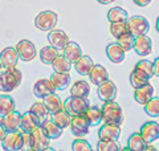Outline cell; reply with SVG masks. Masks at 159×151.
<instances>
[{
  "label": "cell",
  "instance_id": "cell-53",
  "mask_svg": "<svg viewBox=\"0 0 159 151\" xmlns=\"http://www.w3.org/2000/svg\"><path fill=\"white\" fill-rule=\"evenodd\" d=\"M0 69H3V66H2V60H0Z\"/></svg>",
  "mask_w": 159,
  "mask_h": 151
},
{
  "label": "cell",
  "instance_id": "cell-9",
  "mask_svg": "<svg viewBox=\"0 0 159 151\" xmlns=\"http://www.w3.org/2000/svg\"><path fill=\"white\" fill-rule=\"evenodd\" d=\"M69 127H70V131L74 137L82 138L89 133L90 125H89V122L86 121L85 115H73Z\"/></svg>",
  "mask_w": 159,
  "mask_h": 151
},
{
  "label": "cell",
  "instance_id": "cell-5",
  "mask_svg": "<svg viewBox=\"0 0 159 151\" xmlns=\"http://www.w3.org/2000/svg\"><path fill=\"white\" fill-rule=\"evenodd\" d=\"M57 13L53 12V11H43L40 12L36 19H34V25L36 28L40 29V31H44V32H51L52 29H54L57 24Z\"/></svg>",
  "mask_w": 159,
  "mask_h": 151
},
{
  "label": "cell",
  "instance_id": "cell-31",
  "mask_svg": "<svg viewBox=\"0 0 159 151\" xmlns=\"http://www.w3.org/2000/svg\"><path fill=\"white\" fill-rule=\"evenodd\" d=\"M84 115L90 126H98L102 122V110L97 106H89Z\"/></svg>",
  "mask_w": 159,
  "mask_h": 151
},
{
  "label": "cell",
  "instance_id": "cell-2",
  "mask_svg": "<svg viewBox=\"0 0 159 151\" xmlns=\"http://www.w3.org/2000/svg\"><path fill=\"white\" fill-rule=\"evenodd\" d=\"M102 122L109 125L121 126L123 122V112L122 108L117 102L110 101V102H103L102 105Z\"/></svg>",
  "mask_w": 159,
  "mask_h": 151
},
{
  "label": "cell",
  "instance_id": "cell-11",
  "mask_svg": "<svg viewBox=\"0 0 159 151\" xmlns=\"http://www.w3.org/2000/svg\"><path fill=\"white\" fill-rule=\"evenodd\" d=\"M117 86L116 84L110 80H107L103 84L98 85V89H97V94L98 97L101 98V101L103 102H110V101H114L117 97Z\"/></svg>",
  "mask_w": 159,
  "mask_h": 151
},
{
  "label": "cell",
  "instance_id": "cell-25",
  "mask_svg": "<svg viewBox=\"0 0 159 151\" xmlns=\"http://www.w3.org/2000/svg\"><path fill=\"white\" fill-rule=\"evenodd\" d=\"M134 72L138 73L139 76H142V77L150 80L154 76V64L151 61H148V60H141V61H138L135 64Z\"/></svg>",
  "mask_w": 159,
  "mask_h": 151
},
{
  "label": "cell",
  "instance_id": "cell-4",
  "mask_svg": "<svg viewBox=\"0 0 159 151\" xmlns=\"http://www.w3.org/2000/svg\"><path fill=\"white\" fill-rule=\"evenodd\" d=\"M129 33H131L134 37L146 34L150 29V23L145 16H129L126 20Z\"/></svg>",
  "mask_w": 159,
  "mask_h": 151
},
{
  "label": "cell",
  "instance_id": "cell-13",
  "mask_svg": "<svg viewBox=\"0 0 159 151\" xmlns=\"http://www.w3.org/2000/svg\"><path fill=\"white\" fill-rule=\"evenodd\" d=\"M48 43H49V45H52V47L56 48L57 50H64V48H65L66 44L69 43V37L61 29H52V31L48 33Z\"/></svg>",
  "mask_w": 159,
  "mask_h": 151
},
{
  "label": "cell",
  "instance_id": "cell-36",
  "mask_svg": "<svg viewBox=\"0 0 159 151\" xmlns=\"http://www.w3.org/2000/svg\"><path fill=\"white\" fill-rule=\"evenodd\" d=\"M129 19V13L126 9H123L121 7H114L111 9H109L107 12V20L110 23H119V21H126Z\"/></svg>",
  "mask_w": 159,
  "mask_h": 151
},
{
  "label": "cell",
  "instance_id": "cell-32",
  "mask_svg": "<svg viewBox=\"0 0 159 151\" xmlns=\"http://www.w3.org/2000/svg\"><path fill=\"white\" fill-rule=\"evenodd\" d=\"M52 66L54 69V72L57 73H70L72 64L69 62V60L64 54H58L52 62Z\"/></svg>",
  "mask_w": 159,
  "mask_h": 151
},
{
  "label": "cell",
  "instance_id": "cell-30",
  "mask_svg": "<svg viewBox=\"0 0 159 151\" xmlns=\"http://www.w3.org/2000/svg\"><path fill=\"white\" fill-rule=\"evenodd\" d=\"M15 112V101L11 95L2 94L0 95V118L6 117L7 114Z\"/></svg>",
  "mask_w": 159,
  "mask_h": 151
},
{
  "label": "cell",
  "instance_id": "cell-51",
  "mask_svg": "<svg viewBox=\"0 0 159 151\" xmlns=\"http://www.w3.org/2000/svg\"><path fill=\"white\" fill-rule=\"evenodd\" d=\"M23 151H36V150H33V149H31V147H28V149H24Z\"/></svg>",
  "mask_w": 159,
  "mask_h": 151
},
{
  "label": "cell",
  "instance_id": "cell-14",
  "mask_svg": "<svg viewBox=\"0 0 159 151\" xmlns=\"http://www.w3.org/2000/svg\"><path fill=\"white\" fill-rule=\"evenodd\" d=\"M53 93H56V88L53 86V84L51 81V78H41L34 84L33 86V94L36 95L37 98L44 99L48 95H51Z\"/></svg>",
  "mask_w": 159,
  "mask_h": 151
},
{
  "label": "cell",
  "instance_id": "cell-20",
  "mask_svg": "<svg viewBox=\"0 0 159 151\" xmlns=\"http://www.w3.org/2000/svg\"><path fill=\"white\" fill-rule=\"evenodd\" d=\"M125 49H123L118 43L109 44L106 47V56L114 64H121L125 60Z\"/></svg>",
  "mask_w": 159,
  "mask_h": 151
},
{
  "label": "cell",
  "instance_id": "cell-26",
  "mask_svg": "<svg viewBox=\"0 0 159 151\" xmlns=\"http://www.w3.org/2000/svg\"><path fill=\"white\" fill-rule=\"evenodd\" d=\"M40 126L43 127L49 139H58L62 135V129L58 127L52 119H45L44 122L40 123Z\"/></svg>",
  "mask_w": 159,
  "mask_h": 151
},
{
  "label": "cell",
  "instance_id": "cell-50",
  "mask_svg": "<svg viewBox=\"0 0 159 151\" xmlns=\"http://www.w3.org/2000/svg\"><path fill=\"white\" fill-rule=\"evenodd\" d=\"M119 151H133V150H130V149H129V147H123V149H121V150H119Z\"/></svg>",
  "mask_w": 159,
  "mask_h": 151
},
{
  "label": "cell",
  "instance_id": "cell-43",
  "mask_svg": "<svg viewBox=\"0 0 159 151\" xmlns=\"http://www.w3.org/2000/svg\"><path fill=\"white\" fill-rule=\"evenodd\" d=\"M23 142H24V149L31 147V135H29V133H23Z\"/></svg>",
  "mask_w": 159,
  "mask_h": 151
},
{
  "label": "cell",
  "instance_id": "cell-29",
  "mask_svg": "<svg viewBox=\"0 0 159 151\" xmlns=\"http://www.w3.org/2000/svg\"><path fill=\"white\" fill-rule=\"evenodd\" d=\"M93 58H90L89 56H84L78 60V61L74 64V69L77 70L78 74L81 76H89V73H90V70L93 68Z\"/></svg>",
  "mask_w": 159,
  "mask_h": 151
},
{
  "label": "cell",
  "instance_id": "cell-6",
  "mask_svg": "<svg viewBox=\"0 0 159 151\" xmlns=\"http://www.w3.org/2000/svg\"><path fill=\"white\" fill-rule=\"evenodd\" d=\"M0 143H2V149L4 151H23V131L16 130V131L12 133H7Z\"/></svg>",
  "mask_w": 159,
  "mask_h": 151
},
{
  "label": "cell",
  "instance_id": "cell-40",
  "mask_svg": "<svg viewBox=\"0 0 159 151\" xmlns=\"http://www.w3.org/2000/svg\"><path fill=\"white\" fill-rule=\"evenodd\" d=\"M118 44L121 45V47L125 49V52H129V50H131L134 48V40H135V37L133 36L131 33H125V34H122L121 37H118Z\"/></svg>",
  "mask_w": 159,
  "mask_h": 151
},
{
  "label": "cell",
  "instance_id": "cell-35",
  "mask_svg": "<svg viewBox=\"0 0 159 151\" xmlns=\"http://www.w3.org/2000/svg\"><path fill=\"white\" fill-rule=\"evenodd\" d=\"M40 60L44 62V64H47L49 65L54 61V58H56L58 56V50L56 48H53L52 45H47V47H43L41 50H40Z\"/></svg>",
  "mask_w": 159,
  "mask_h": 151
},
{
  "label": "cell",
  "instance_id": "cell-18",
  "mask_svg": "<svg viewBox=\"0 0 159 151\" xmlns=\"http://www.w3.org/2000/svg\"><path fill=\"white\" fill-rule=\"evenodd\" d=\"M152 97H154V86L150 82H147L146 85H143L141 88H137L134 90V99H135L139 105H143V106H145Z\"/></svg>",
  "mask_w": 159,
  "mask_h": 151
},
{
  "label": "cell",
  "instance_id": "cell-44",
  "mask_svg": "<svg viewBox=\"0 0 159 151\" xmlns=\"http://www.w3.org/2000/svg\"><path fill=\"white\" fill-rule=\"evenodd\" d=\"M151 2H152V0H134L135 6H138V7H147Z\"/></svg>",
  "mask_w": 159,
  "mask_h": 151
},
{
  "label": "cell",
  "instance_id": "cell-33",
  "mask_svg": "<svg viewBox=\"0 0 159 151\" xmlns=\"http://www.w3.org/2000/svg\"><path fill=\"white\" fill-rule=\"evenodd\" d=\"M146 146V140L142 138V135L139 133H133L127 139V147L133 151H143Z\"/></svg>",
  "mask_w": 159,
  "mask_h": 151
},
{
  "label": "cell",
  "instance_id": "cell-17",
  "mask_svg": "<svg viewBox=\"0 0 159 151\" xmlns=\"http://www.w3.org/2000/svg\"><path fill=\"white\" fill-rule=\"evenodd\" d=\"M121 137V126L105 123L98 130V138L102 140H118Z\"/></svg>",
  "mask_w": 159,
  "mask_h": 151
},
{
  "label": "cell",
  "instance_id": "cell-10",
  "mask_svg": "<svg viewBox=\"0 0 159 151\" xmlns=\"http://www.w3.org/2000/svg\"><path fill=\"white\" fill-rule=\"evenodd\" d=\"M139 134L142 135V138L146 140L147 144L154 143L157 139H159V123L154 122V121H148L142 125Z\"/></svg>",
  "mask_w": 159,
  "mask_h": 151
},
{
  "label": "cell",
  "instance_id": "cell-3",
  "mask_svg": "<svg viewBox=\"0 0 159 151\" xmlns=\"http://www.w3.org/2000/svg\"><path fill=\"white\" fill-rule=\"evenodd\" d=\"M89 108L88 98H81V97H68L64 101V110L73 115H84Z\"/></svg>",
  "mask_w": 159,
  "mask_h": 151
},
{
  "label": "cell",
  "instance_id": "cell-28",
  "mask_svg": "<svg viewBox=\"0 0 159 151\" xmlns=\"http://www.w3.org/2000/svg\"><path fill=\"white\" fill-rule=\"evenodd\" d=\"M28 112L31 113V114H33L34 117L39 119L40 123L44 122L45 119H48L49 112H48V109H47V106H45V103H44V101H36V102H34L32 106L29 108Z\"/></svg>",
  "mask_w": 159,
  "mask_h": 151
},
{
  "label": "cell",
  "instance_id": "cell-22",
  "mask_svg": "<svg viewBox=\"0 0 159 151\" xmlns=\"http://www.w3.org/2000/svg\"><path fill=\"white\" fill-rule=\"evenodd\" d=\"M40 126L39 119L34 117L33 114H31L29 112L21 114V121H20V130L23 133H31L34 129Z\"/></svg>",
  "mask_w": 159,
  "mask_h": 151
},
{
  "label": "cell",
  "instance_id": "cell-41",
  "mask_svg": "<svg viewBox=\"0 0 159 151\" xmlns=\"http://www.w3.org/2000/svg\"><path fill=\"white\" fill-rule=\"evenodd\" d=\"M72 150L73 151H93L90 143L84 138H77L76 140H73Z\"/></svg>",
  "mask_w": 159,
  "mask_h": 151
},
{
  "label": "cell",
  "instance_id": "cell-47",
  "mask_svg": "<svg viewBox=\"0 0 159 151\" xmlns=\"http://www.w3.org/2000/svg\"><path fill=\"white\" fill-rule=\"evenodd\" d=\"M143 151H158V149H157V147H154L152 144H147Z\"/></svg>",
  "mask_w": 159,
  "mask_h": 151
},
{
  "label": "cell",
  "instance_id": "cell-19",
  "mask_svg": "<svg viewBox=\"0 0 159 151\" xmlns=\"http://www.w3.org/2000/svg\"><path fill=\"white\" fill-rule=\"evenodd\" d=\"M89 80H90V82L93 85L98 86V85H101L109 80V73L105 69V66H102L99 64H94L90 73H89Z\"/></svg>",
  "mask_w": 159,
  "mask_h": 151
},
{
  "label": "cell",
  "instance_id": "cell-49",
  "mask_svg": "<svg viewBox=\"0 0 159 151\" xmlns=\"http://www.w3.org/2000/svg\"><path fill=\"white\" fill-rule=\"evenodd\" d=\"M155 29H157V32L159 33V16H158V19H157V25H155Z\"/></svg>",
  "mask_w": 159,
  "mask_h": 151
},
{
  "label": "cell",
  "instance_id": "cell-1",
  "mask_svg": "<svg viewBox=\"0 0 159 151\" xmlns=\"http://www.w3.org/2000/svg\"><path fill=\"white\" fill-rule=\"evenodd\" d=\"M21 80H23V74L16 66L4 69L3 72H0V92L6 94L13 92L21 84Z\"/></svg>",
  "mask_w": 159,
  "mask_h": 151
},
{
  "label": "cell",
  "instance_id": "cell-46",
  "mask_svg": "<svg viewBox=\"0 0 159 151\" xmlns=\"http://www.w3.org/2000/svg\"><path fill=\"white\" fill-rule=\"evenodd\" d=\"M6 130H4V127H3V126H2V123H0V142H2V140H3V138L4 137H6Z\"/></svg>",
  "mask_w": 159,
  "mask_h": 151
},
{
  "label": "cell",
  "instance_id": "cell-42",
  "mask_svg": "<svg viewBox=\"0 0 159 151\" xmlns=\"http://www.w3.org/2000/svg\"><path fill=\"white\" fill-rule=\"evenodd\" d=\"M148 82V80L145 78V77H142V76H139L138 73H135L133 70L131 74H130V84H131V86L134 89H137V88H141L143 86V85H146Z\"/></svg>",
  "mask_w": 159,
  "mask_h": 151
},
{
  "label": "cell",
  "instance_id": "cell-12",
  "mask_svg": "<svg viewBox=\"0 0 159 151\" xmlns=\"http://www.w3.org/2000/svg\"><path fill=\"white\" fill-rule=\"evenodd\" d=\"M0 60H2V66L3 69H9V68H15L19 62V53L16 48L13 47H8L4 48L0 52Z\"/></svg>",
  "mask_w": 159,
  "mask_h": 151
},
{
  "label": "cell",
  "instance_id": "cell-48",
  "mask_svg": "<svg viewBox=\"0 0 159 151\" xmlns=\"http://www.w3.org/2000/svg\"><path fill=\"white\" fill-rule=\"evenodd\" d=\"M98 3H101V4H111V3H114L116 0H97Z\"/></svg>",
  "mask_w": 159,
  "mask_h": 151
},
{
  "label": "cell",
  "instance_id": "cell-39",
  "mask_svg": "<svg viewBox=\"0 0 159 151\" xmlns=\"http://www.w3.org/2000/svg\"><path fill=\"white\" fill-rule=\"evenodd\" d=\"M110 32L116 39L121 37L122 34L129 32L126 21H119V23H110Z\"/></svg>",
  "mask_w": 159,
  "mask_h": 151
},
{
  "label": "cell",
  "instance_id": "cell-52",
  "mask_svg": "<svg viewBox=\"0 0 159 151\" xmlns=\"http://www.w3.org/2000/svg\"><path fill=\"white\" fill-rule=\"evenodd\" d=\"M43 151H54L53 149H51V147H47V149H44Z\"/></svg>",
  "mask_w": 159,
  "mask_h": 151
},
{
  "label": "cell",
  "instance_id": "cell-37",
  "mask_svg": "<svg viewBox=\"0 0 159 151\" xmlns=\"http://www.w3.org/2000/svg\"><path fill=\"white\" fill-rule=\"evenodd\" d=\"M145 112L147 115L152 118L159 117V97H152L148 102L145 105Z\"/></svg>",
  "mask_w": 159,
  "mask_h": 151
},
{
  "label": "cell",
  "instance_id": "cell-7",
  "mask_svg": "<svg viewBox=\"0 0 159 151\" xmlns=\"http://www.w3.org/2000/svg\"><path fill=\"white\" fill-rule=\"evenodd\" d=\"M31 135V149L36 151H43L44 149L49 147V139L45 131L43 130L41 126H37L33 131L29 133Z\"/></svg>",
  "mask_w": 159,
  "mask_h": 151
},
{
  "label": "cell",
  "instance_id": "cell-24",
  "mask_svg": "<svg viewBox=\"0 0 159 151\" xmlns=\"http://www.w3.org/2000/svg\"><path fill=\"white\" fill-rule=\"evenodd\" d=\"M51 81L53 84V86L56 88V92L57 90L62 92V90H65L69 86V84H70V74L69 73H57V72H54L51 76Z\"/></svg>",
  "mask_w": 159,
  "mask_h": 151
},
{
  "label": "cell",
  "instance_id": "cell-8",
  "mask_svg": "<svg viewBox=\"0 0 159 151\" xmlns=\"http://www.w3.org/2000/svg\"><path fill=\"white\" fill-rule=\"evenodd\" d=\"M16 50L19 53L20 60H23L25 62L32 61L33 58H36V54H37L36 47H34V44L31 40H21V41H19L16 45Z\"/></svg>",
  "mask_w": 159,
  "mask_h": 151
},
{
  "label": "cell",
  "instance_id": "cell-27",
  "mask_svg": "<svg viewBox=\"0 0 159 151\" xmlns=\"http://www.w3.org/2000/svg\"><path fill=\"white\" fill-rule=\"evenodd\" d=\"M44 103H45L49 114H53V113L60 112V110H64L62 99L60 98L56 93H53V94H51V95H48V97L44 98Z\"/></svg>",
  "mask_w": 159,
  "mask_h": 151
},
{
  "label": "cell",
  "instance_id": "cell-34",
  "mask_svg": "<svg viewBox=\"0 0 159 151\" xmlns=\"http://www.w3.org/2000/svg\"><path fill=\"white\" fill-rule=\"evenodd\" d=\"M51 119L58 126V127H61V129L64 130V129H66V127H69V126H70L72 115L68 114L65 110H60V112L52 114V118H51Z\"/></svg>",
  "mask_w": 159,
  "mask_h": 151
},
{
  "label": "cell",
  "instance_id": "cell-38",
  "mask_svg": "<svg viewBox=\"0 0 159 151\" xmlns=\"http://www.w3.org/2000/svg\"><path fill=\"white\" fill-rule=\"evenodd\" d=\"M121 147L117 140H102L99 139L97 143V151H119Z\"/></svg>",
  "mask_w": 159,
  "mask_h": 151
},
{
  "label": "cell",
  "instance_id": "cell-16",
  "mask_svg": "<svg viewBox=\"0 0 159 151\" xmlns=\"http://www.w3.org/2000/svg\"><path fill=\"white\" fill-rule=\"evenodd\" d=\"M20 121H21V114L15 110L0 119V123L6 130V133H12L20 129Z\"/></svg>",
  "mask_w": 159,
  "mask_h": 151
},
{
  "label": "cell",
  "instance_id": "cell-21",
  "mask_svg": "<svg viewBox=\"0 0 159 151\" xmlns=\"http://www.w3.org/2000/svg\"><path fill=\"white\" fill-rule=\"evenodd\" d=\"M62 52H64L62 54L69 60V62H70V64H76L78 60L82 57V49H81V47H80L77 43H74V41H69L66 44V47L64 48Z\"/></svg>",
  "mask_w": 159,
  "mask_h": 151
},
{
  "label": "cell",
  "instance_id": "cell-23",
  "mask_svg": "<svg viewBox=\"0 0 159 151\" xmlns=\"http://www.w3.org/2000/svg\"><path fill=\"white\" fill-rule=\"evenodd\" d=\"M90 94V85L84 80H78L70 86V95L72 97H81L88 98Z\"/></svg>",
  "mask_w": 159,
  "mask_h": 151
},
{
  "label": "cell",
  "instance_id": "cell-15",
  "mask_svg": "<svg viewBox=\"0 0 159 151\" xmlns=\"http://www.w3.org/2000/svg\"><path fill=\"white\" fill-rule=\"evenodd\" d=\"M134 50L138 56L141 57H146L152 52V43L151 39L147 37L146 34H142V36H138L134 40Z\"/></svg>",
  "mask_w": 159,
  "mask_h": 151
},
{
  "label": "cell",
  "instance_id": "cell-45",
  "mask_svg": "<svg viewBox=\"0 0 159 151\" xmlns=\"http://www.w3.org/2000/svg\"><path fill=\"white\" fill-rule=\"evenodd\" d=\"M154 76H157V77H159V57H157L155 60H154Z\"/></svg>",
  "mask_w": 159,
  "mask_h": 151
}]
</instances>
